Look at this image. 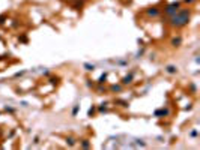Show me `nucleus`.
Listing matches in <instances>:
<instances>
[{"label": "nucleus", "mask_w": 200, "mask_h": 150, "mask_svg": "<svg viewBox=\"0 0 200 150\" xmlns=\"http://www.w3.org/2000/svg\"><path fill=\"white\" fill-rule=\"evenodd\" d=\"M80 147H81V149H90V147H92V144H90V141H89V140H83V141L80 143Z\"/></svg>", "instance_id": "nucleus-10"}, {"label": "nucleus", "mask_w": 200, "mask_h": 150, "mask_svg": "<svg viewBox=\"0 0 200 150\" xmlns=\"http://www.w3.org/2000/svg\"><path fill=\"white\" fill-rule=\"evenodd\" d=\"M98 111L99 113H107L109 110H107V104H103L101 107H98Z\"/></svg>", "instance_id": "nucleus-12"}, {"label": "nucleus", "mask_w": 200, "mask_h": 150, "mask_svg": "<svg viewBox=\"0 0 200 150\" xmlns=\"http://www.w3.org/2000/svg\"><path fill=\"white\" fill-rule=\"evenodd\" d=\"M169 24L173 29H182L185 26H188L190 20H191V9L190 8H181L175 15L169 17Z\"/></svg>", "instance_id": "nucleus-1"}, {"label": "nucleus", "mask_w": 200, "mask_h": 150, "mask_svg": "<svg viewBox=\"0 0 200 150\" xmlns=\"http://www.w3.org/2000/svg\"><path fill=\"white\" fill-rule=\"evenodd\" d=\"M8 21V15H0V26H3Z\"/></svg>", "instance_id": "nucleus-15"}, {"label": "nucleus", "mask_w": 200, "mask_h": 150, "mask_svg": "<svg viewBox=\"0 0 200 150\" xmlns=\"http://www.w3.org/2000/svg\"><path fill=\"white\" fill-rule=\"evenodd\" d=\"M106 80H107V74H104V75H101V77H99V80H98V84H104V83H106Z\"/></svg>", "instance_id": "nucleus-13"}, {"label": "nucleus", "mask_w": 200, "mask_h": 150, "mask_svg": "<svg viewBox=\"0 0 200 150\" xmlns=\"http://www.w3.org/2000/svg\"><path fill=\"white\" fill-rule=\"evenodd\" d=\"M93 113H95V107H93V108H90V110H89V116H92V114H93Z\"/></svg>", "instance_id": "nucleus-21"}, {"label": "nucleus", "mask_w": 200, "mask_h": 150, "mask_svg": "<svg viewBox=\"0 0 200 150\" xmlns=\"http://www.w3.org/2000/svg\"><path fill=\"white\" fill-rule=\"evenodd\" d=\"M50 83L54 86V84H57V78H50Z\"/></svg>", "instance_id": "nucleus-19"}, {"label": "nucleus", "mask_w": 200, "mask_h": 150, "mask_svg": "<svg viewBox=\"0 0 200 150\" xmlns=\"http://www.w3.org/2000/svg\"><path fill=\"white\" fill-rule=\"evenodd\" d=\"M98 92H99V93H103V92H106V89H104V87H99Z\"/></svg>", "instance_id": "nucleus-23"}, {"label": "nucleus", "mask_w": 200, "mask_h": 150, "mask_svg": "<svg viewBox=\"0 0 200 150\" xmlns=\"http://www.w3.org/2000/svg\"><path fill=\"white\" fill-rule=\"evenodd\" d=\"M169 114H170V111H169V110H164V108L155 111V117H167Z\"/></svg>", "instance_id": "nucleus-7"}, {"label": "nucleus", "mask_w": 200, "mask_h": 150, "mask_svg": "<svg viewBox=\"0 0 200 150\" xmlns=\"http://www.w3.org/2000/svg\"><path fill=\"white\" fill-rule=\"evenodd\" d=\"M78 110H80V105H75V107L72 108V116H75V114L78 113Z\"/></svg>", "instance_id": "nucleus-16"}, {"label": "nucleus", "mask_w": 200, "mask_h": 150, "mask_svg": "<svg viewBox=\"0 0 200 150\" xmlns=\"http://www.w3.org/2000/svg\"><path fill=\"white\" fill-rule=\"evenodd\" d=\"M84 5H86V0H75V2L72 3V8L75 11H81L84 8Z\"/></svg>", "instance_id": "nucleus-6"}, {"label": "nucleus", "mask_w": 200, "mask_h": 150, "mask_svg": "<svg viewBox=\"0 0 200 150\" xmlns=\"http://www.w3.org/2000/svg\"><path fill=\"white\" fill-rule=\"evenodd\" d=\"M133 80H134V72H130L128 75H125L122 78V86H130L133 84Z\"/></svg>", "instance_id": "nucleus-5"}, {"label": "nucleus", "mask_w": 200, "mask_h": 150, "mask_svg": "<svg viewBox=\"0 0 200 150\" xmlns=\"http://www.w3.org/2000/svg\"><path fill=\"white\" fill-rule=\"evenodd\" d=\"M83 66H84V69H86V71H89V72L95 71V65H92V63H84Z\"/></svg>", "instance_id": "nucleus-11"}, {"label": "nucleus", "mask_w": 200, "mask_h": 150, "mask_svg": "<svg viewBox=\"0 0 200 150\" xmlns=\"http://www.w3.org/2000/svg\"><path fill=\"white\" fill-rule=\"evenodd\" d=\"M18 41H21V42H27V36H26V35H23V36H18Z\"/></svg>", "instance_id": "nucleus-17"}, {"label": "nucleus", "mask_w": 200, "mask_h": 150, "mask_svg": "<svg viewBox=\"0 0 200 150\" xmlns=\"http://www.w3.org/2000/svg\"><path fill=\"white\" fill-rule=\"evenodd\" d=\"M190 135H191L193 138H196V137H197V131H191V132H190Z\"/></svg>", "instance_id": "nucleus-20"}, {"label": "nucleus", "mask_w": 200, "mask_h": 150, "mask_svg": "<svg viewBox=\"0 0 200 150\" xmlns=\"http://www.w3.org/2000/svg\"><path fill=\"white\" fill-rule=\"evenodd\" d=\"M166 72L170 75H175V74H178V68L175 65H169V66H166Z\"/></svg>", "instance_id": "nucleus-8"}, {"label": "nucleus", "mask_w": 200, "mask_h": 150, "mask_svg": "<svg viewBox=\"0 0 200 150\" xmlns=\"http://www.w3.org/2000/svg\"><path fill=\"white\" fill-rule=\"evenodd\" d=\"M196 2H197V0H184V3H187V5H193Z\"/></svg>", "instance_id": "nucleus-18"}, {"label": "nucleus", "mask_w": 200, "mask_h": 150, "mask_svg": "<svg viewBox=\"0 0 200 150\" xmlns=\"http://www.w3.org/2000/svg\"><path fill=\"white\" fill-rule=\"evenodd\" d=\"M109 90L112 93H119V92H122V84H113V86H110Z\"/></svg>", "instance_id": "nucleus-9"}, {"label": "nucleus", "mask_w": 200, "mask_h": 150, "mask_svg": "<svg viewBox=\"0 0 200 150\" xmlns=\"http://www.w3.org/2000/svg\"><path fill=\"white\" fill-rule=\"evenodd\" d=\"M181 8H182V3H181V2H172V3H169L163 11H164V14H166L167 17H172V15H175Z\"/></svg>", "instance_id": "nucleus-2"}, {"label": "nucleus", "mask_w": 200, "mask_h": 150, "mask_svg": "<svg viewBox=\"0 0 200 150\" xmlns=\"http://www.w3.org/2000/svg\"><path fill=\"white\" fill-rule=\"evenodd\" d=\"M66 143H68L71 147H74V146H75V140H74L72 137H68V138H66Z\"/></svg>", "instance_id": "nucleus-14"}, {"label": "nucleus", "mask_w": 200, "mask_h": 150, "mask_svg": "<svg viewBox=\"0 0 200 150\" xmlns=\"http://www.w3.org/2000/svg\"><path fill=\"white\" fill-rule=\"evenodd\" d=\"M6 111H9V113H14V108H11V107H6Z\"/></svg>", "instance_id": "nucleus-22"}, {"label": "nucleus", "mask_w": 200, "mask_h": 150, "mask_svg": "<svg viewBox=\"0 0 200 150\" xmlns=\"http://www.w3.org/2000/svg\"><path fill=\"white\" fill-rule=\"evenodd\" d=\"M161 12H163V9H160V6H149L145 9V15L148 18H157L161 15Z\"/></svg>", "instance_id": "nucleus-3"}, {"label": "nucleus", "mask_w": 200, "mask_h": 150, "mask_svg": "<svg viewBox=\"0 0 200 150\" xmlns=\"http://www.w3.org/2000/svg\"><path fill=\"white\" fill-rule=\"evenodd\" d=\"M170 45H172V47H175V48H179V47L182 45V36H181V35H178V36L172 38Z\"/></svg>", "instance_id": "nucleus-4"}]
</instances>
